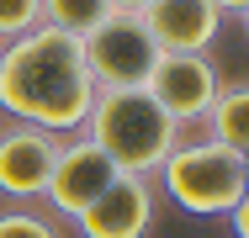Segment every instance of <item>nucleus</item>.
<instances>
[{
  "label": "nucleus",
  "mask_w": 249,
  "mask_h": 238,
  "mask_svg": "<svg viewBox=\"0 0 249 238\" xmlns=\"http://www.w3.org/2000/svg\"><path fill=\"white\" fill-rule=\"evenodd\" d=\"M96 101L80 37L58 27H32L0 48V111L43 133H80Z\"/></svg>",
  "instance_id": "1"
},
{
  "label": "nucleus",
  "mask_w": 249,
  "mask_h": 238,
  "mask_svg": "<svg viewBox=\"0 0 249 238\" xmlns=\"http://www.w3.org/2000/svg\"><path fill=\"white\" fill-rule=\"evenodd\" d=\"M101 153L122 170V175H159V164L175 153L180 122L170 111H159L149 90H96L90 117L80 127Z\"/></svg>",
  "instance_id": "2"
},
{
  "label": "nucleus",
  "mask_w": 249,
  "mask_h": 238,
  "mask_svg": "<svg viewBox=\"0 0 249 238\" xmlns=\"http://www.w3.org/2000/svg\"><path fill=\"white\" fill-rule=\"evenodd\" d=\"M159 186L180 212L228 217L233 201L249 190V170H244V153H233L212 138H196V143H175V153L159 164Z\"/></svg>",
  "instance_id": "3"
},
{
  "label": "nucleus",
  "mask_w": 249,
  "mask_h": 238,
  "mask_svg": "<svg viewBox=\"0 0 249 238\" xmlns=\"http://www.w3.org/2000/svg\"><path fill=\"white\" fill-rule=\"evenodd\" d=\"M80 48H85V69L96 90H143L154 64L164 58V48L154 43L149 21L138 11H111L96 32L80 37Z\"/></svg>",
  "instance_id": "4"
},
{
  "label": "nucleus",
  "mask_w": 249,
  "mask_h": 238,
  "mask_svg": "<svg viewBox=\"0 0 249 238\" xmlns=\"http://www.w3.org/2000/svg\"><path fill=\"white\" fill-rule=\"evenodd\" d=\"M117 175H122V170H117V164H111L85 133H64V138H58V159H53V175H48L43 201H48L58 217L74 222V217H80V212H85V206H90Z\"/></svg>",
  "instance_id": "5"
},
{
  "label": "nucleus",
  "mask_w": 249,
  "mask_h": 238,
  "mask_svg": "<svg viewBox=\"0 0 249 238\" xmlns=\"http://www.w3.org/2000/svg\"><path fill=\"white\" fill-rule=\"evenodd\" d=\"M159 222V190L149 175H117L74 217L80 238H149Z\"/></svg>",
  "instance_id": "6"
},
{
  "label": "nucleus",
  "mask_w": 249,
  "mask_h": 238,
  "mask_svg": "<svg viewBox=\"0 0 249 238\" xmlns=\"http://www.w3.org/2000/svg\"><path fill=\"white\" fill-rule=\"evenodd\" d=\"M143 90L159 101V111H170L180 127H191V122L207 117V106L217 101L223 80H217V64H212L207 53H164V58L154 64V74H149Z\"/></svg>",
  "instance_id": "7"
},
{
  "label": "nucleus",
  "mask_w": 249,
  "mask_h": 238,
  "mask_svg": "<svg viewBox=\"0 0 249 238\" xmlns=\"http://www.w3.org/2000/svg\"><path fill=\"white\" fill-rule=\"evenodd\" d=\"M53 159H58V133L43 127H27V122H11L0 127V196L5 201H37L48 190Z\"/></svg>",
  "instance_id": "8"
},
{
  "label": "nucleus",
  "mask_w": 249,
  "mask_h": 238,
  "mask_svg": "<svg viewBox=\"0 0 249 238\" xmlns=\"http://www.w3.org/2000/svg\"><path fill=\"white\" fill-rule=\"evenodd\" d=\"M143 21L164 53H207L223 27V11L212 0H149Z\"/></svg>",
  "instance_id": "9"
},
{
  "label": "nucleus",
  "mask_w": 249,
  "mask_h": 238,
  "mask_svg": "<svg viewBox=\"0 0 249 238\" xmlns=\"http://www.w3.org/2000/svg\"><path fill=\"white\" fill-rule=\"evenodd\" d=\"M201 122H207L212 143H223L233 153H249V85H223Z\"/></svg>",
  "instance_id": "10"
},
{
  "label": "nucleus",
  "mask_w": 249,
  "mask_h": 238,
  "mask_svg": "<svg viewBox=\"0 0 249 238\" xmlns=\"http://www.w3.org/2000/svg\"><path fill=\"white\" fill-rule=\"evenodd\" d=\"M106 16H111V0H43V27H58L69 37L96 32Z\"/></svg>",
  "instance_id": "11"
},
{
  "label": "nucleus",
  "mask_w": 249,
  "mask_h": 238,
  "mask_svg": "<svg viewBox=\"0 0 249 238\" xmlns=\"http://www.w3.org/2000/svg\"><path fill=\"white\" fill-rule=\"evenodd\" d=\"M0 238H64V233H58V222L43 217V212L11 206V212H0Z\"/></svg>",
  "instance_id": "12"
},
{
  "label": "nucleus",
  "mask_w": 249,
  "mask_h": 238,
  "mask_svg": "<svg viewBox=\"0 0 249 238\" xmlns=\"http://www.w3.org/2000/svg\"><path fill=\"white\" fill-rule=\"evenodd\" d=\"M43 27V0H0V43Z\"/></svg>",
  "instance_id": "13"
},
{
  "label": "nucleus",
  "mask_w": 249,
  "mask_h": 238,
  "mask_svg": "<svg viewBox=\"0 0 249 238\" xmlns=\"http://www.w3.org/2000/svg\"><path fill=\"white\" fill-rule=\"evenodd\" d=\"M228 222H233V238H249V190L233 201V212H228Z\"/></svg>",
  "instance_id": "14"
},
{
  "label": "nucleus",
  "mask_w": 249,
  "mask_h": 238,
  "mask_svg": "<svg viewBox=\"0 0 249 238\" xmlns=\"http://www.w3.org/2000/svg\"><path fill=\"white\" fill-rule=\"evenodd\" d=\"M212 5H217L223 16H228V11H233V16H244V11H249V0H212Z\"/></svg>",
  "instance_id": "15"
},
{
  "label": "nucleus",
  "mask_w": 249,
  "mask_h": 238,
  "mask_svg": "<svg viewBox=\"0 0 249 238\" xmlns=\"http://www.w3.org/2000/svg\"><path fill=\"white\" fill-rule=\"evenodd\" d=\"M143 5L149 0H111V11H138V16H143Z\"/></svg>",
  "instance_id": "16"
},
{
  "label": "nucleus",
  "mask_w": 249,
  "mask_h": 238,
  "mask_svg": "<svg viewBox=\"0 0 249 238\" xmlns=\"http://www.w3.org/2000/svg\"><path fill=\"white\" fill-rule=\"evenodd\" d=\"M244 32H249V11H244Z\"/></svg>",
  "instance_id": "17"
},
{
  "label": "nucleus",
  "mask_w": 249,
  "mask_h": 238,
  "mask_svg": "<svg viewBox=\"0 0 249 238\" xmlns=\"http://www.w3.org/2000/svg\"><path fill=\"white\" fill-rule=\"evenodd\" d=\"M244 170H249V153H244Z\"/></svg>",
  "instance_id": "18"
},
{
  "label": "nucleus",
  "mask_w": 249,
  "mask_h": 238,
  "mask_svg": "<svg viewBox=\"0 0 249 238\" xmlns=\"http://www.w3.org/2000/svg\"><path fill=\"white\" fill-rule=\"evenodd\" d=\"M0 48H5V43H0Z\"/></svg>",
  "instance_id": "19"
}]
</instances>
